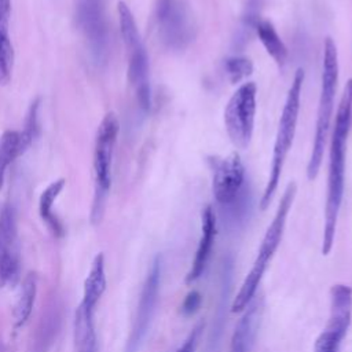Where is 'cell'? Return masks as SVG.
<instances>
[{"label": "cell", "mask_w": 352, "mask_h": 352, "mask_svg": "<svg viewBox=\"0 0 352 352\" xmlns=\"http://www.w3.org/2000/svg\"><path fill=\"white\" fill-rule=\"evenodd\" d=\"M36 294H37V276L36 274L30 272L25 276L22 282L21 293L12 312L15 327H22L28 322L34 305Z\"/></svg>", "instance_id": "7402d4cb"}, {"label": "cell", "mask_w": 352, "mask_h": 352, "mask_svg": "<svg viewBox=\"0 0 352 352\" xmlns=\"http://www.w3.org/2000/svg\"><path fill=\"white\" fill-rule=\"evenodd\" d=\"M352 120V78L344 87V92L338 104L334 126L330 138L329 148V172L327 191L324 204V221L322 236V254L327 256L334 245L337 220L345 190V158L346 142Z\"/></svg>", "instance_id": "6da1fadb"}, {"label": "cell", "mask_w": 352, "mask_h": 352, "mask_svg": "<svg viewBox=\"0 0 352 352\" xmlns=\"http://www.w3.org/2000/svg\"><path fill=\"white\" fill-rule=\"evenodd\" d=\"M204 326L205 323L204 322H199L197 323L192 330L190 331V334L187 336V338L184 340V342L179 346V349L176 352H195V348H197V344H198V340L202 334V330H204Z\"/></svg>", "instance_id": "cb8c5ba5"}, {"label": "cell", "mask_w": 352, "mask_h": 352, "mask_svg": "<svg viewBox=\"0 0 352 352\" xmlns=\"http://www.w3.org/2000/svg\"><path fill=\"white\" fill-rule=\"evenodd\" d=\"M296 192H297L296 183L294 182L289 183L287 187L285 188V192H283L279 204H278L275 214L261 239V243H260L257 256L253 261V265H252L250 271L248 272L246 278L243 279L241 289L236 293V296L231 304V312H234V314L243 312L248 308V305L250 304V301L254 298L258 285L265 274V270L282 241L285 227H286V220H287L289 212L292 209Z\"/></svg>", "instance_id": "7a4b0ae2"}, {"label": "cell", "mask_w": 352, "mask_h": 352, "mask_svg": "<svg viewBox=\"0 0 352 352\" xmlns=\"http://www.w3.org/2000/svg\"><path fill=\"white\" fill-rule=\"evenodd\" d=\"M160 285H161V257L155 256L142 287L136 314H135L131 333L125 345V352H139L157 309L155 307L160 296Z\"/></svg>", "instance_id": "7c38bea8"}, {"label": "cell", "mask_w": 352, "mask_h": 352, "mask_svg": "<svg viewBox=\"0 0 352 352\" xmlns=\"http://www.w3.org/2000/svg\"><path fill=\"white\" fill-rule=\"evenodd\" d=\"M224 70L228 80L232 84L245 82V80L253 73V63L248 56L234 55L228 56L224 62Z\"/></svg>", "instance_id": "603a6c76"}, {"label": "cell", "mask_w": 352, "mask_h": 352, "mask_svg": "<svg viewBox=\"0 0 352 352\" xmlns=\"http://www.w3.org/2000/svg\"><path fill=\"white\" fill-rule=\"evenodd\" d=\"M120 32L126 52L128 62V81L133 89L136 102L143 111L151 109V84H150V65L146 47L140 37L136 21L128 4L118 1L117 6Z\"/></svg>", "instance_id": "5b68a950"}, {"label": "cell", "mask_w": 352, "mask_h": 352, "mask_svg": "<svg viewBox=\"0 0 352 352\" xmlns=\"http://www.w3.org/2000/svg\"><path fill=\"white\" fill-rule=\"evenodd\" d=\"M261 314L263 298H253L234 329L230 342V352H252L260 327Z\"/></svg>", "instance_id": "9a60e30c"}, {"label": "cell", "mask_w": 352, "mask_h": 352, "mask_svg": "<svg viewBox=\"0 0 352 352\" xmlns=\"http://www.w3.org/2000/svg\"><path fill=\"white\" fill-rule=\"evenodd\" d=\"M34 135L22 128V131L8 129L0 136V190L4 183L7 168L22 155L34 140Z\"/></svg>", "instance_id": "2e32d148"}, {"label": "cell", "mask_w": 352, "mask_h": 352, "mask_svg": "<svg viewBox=\"0 0 352 352\" xmlns=\"http://www.w3.org/2000/svg\"><path fill=\"white\" fill-rule=\"evenodd\" d=\"M21 279L16 216L11 204L0 208V289L14 287Z\"/></svg>", "instance_id": "4fadbf2b"}, {"label": "cell", "mask_w": 352, "mask_h": 352, "mask_svg": "<svg viewBox=\"0 0 352 352\" xmlns=\"http://www.w3.org/2000/svg\"><path fill=\"white\" fill-rule=\"evenodd\" d=\"M106 290V274H104V256L98 253L91 264L88 276L84 282V296L80 302L85 308L95 312L96 304Z\"/></svg>", "instance_id": "ffe728a7"}, {"label": "cell", "mask_w": 352, "mask_h": 352, "mask_svg": "<svg viewBox=\"0 0 352 352\" xmlns=\"http://www.w3.org/2000/svg\"><path fill=\"white\" fill-rule=\"evenodd\" d=\"M120 132V122L114 113H107L95 135L92 169H94V199L91 208V223L99 224L103 219L107 197L111 187L113 155Z\"/></svg>", "instance_id": "8992f818"}, {"label": "cell", "mask_w": 352, "mask_h": 352, "mask_svg": "<svg viewBox=\"0 0 352 352\" xmlns=\"http://www.w3.org/2000/svg\"><path fill=\"white\" fill-rule=\"evenodd\" d=\"M214 236H216V216H214L213 208L208 205L202 210V216H201V238L198 242V248H197L194 260L191 263V268L188 270L184 278V283L187 286L192 285L204 274L212 253Z\"/></svg>", "instance_id": "5bb4252c"}, {"label": "cell", "mask_w": 352, "mask_h": 352, "mask_svg": "<svg viewBox=\"0 0 352 352\" xmlns=\"http://www.w3.org/2000/svg\"><path fill=\"white\" fill-rule=\"evenodd\" d=\"M11 0H0V84L11 80L14 67V47L10 36Z\"/></svg>", "instance_id": "e0dca14e"}, {"label": "cell", "mask_w": 352, "mask_h": 352, "mask_svg": "<svg viewBox=\"0 0 352 352\" xmlns=\"http://www.w3.org/2000/svg\"><path fill=\"white\" fill-rule=\"evenodd\" d=\"M302 82H304V70L300 67L296 70L292 85L289 87L285 104L280 113L278 131L275 136L274 150H272V158H271V168L268 180L263 192V197L260 199V208L265 210L270 206V202L274 198V194L278 188L280 175L286 162V158L289 155V151L292 148L296 129H297V121H298V113H300V103H301V91H302Z\"/></svg>", "instance_id": "277c9868"}, {"label": "cell", "mask_w": 352, "mask_h": 352, "mask_svg": "<svg viewBox=\"0 0 352 352\" xmlns=\"http://www.w3.org/2000/svg\"><path fill=\"white\" fill-rule=\"evenodd\" d=\"M338 52L336 43L331 37H326L323 43V60H322V77H320V95L318 103V113H316V124H315V133L312 148L307 165V176L309 180L316 179L322 160L324 155V147L327 143L331 121H333V111H334V102L337 94V84H338Z\"/></svg>", "instance_id": "3957f363"}, {"label": "cell", "mask_w": 352, "mask_h": 352, "mask_svg": "<svg viewBox=\"0 0 352 352\" xmlns=\"http://www.w3.org/2000/svg\"><path fill=\"white\" fill-rule=\"evenodd\" d=\"M352 289L345 283H336L330 289V314L327 324L314 344V352H338L351 326Z\"/></svg>", "instance_id": "9c48e42d"}, {"label": "cell", "mask_w": 352, "mask_h": 352, "mask_svg": "<svg viewBox=\"0 0 352 352\" xmlns=\"http://www.w3.org/2000/svg\"><path fill=\"white\" fill-rule=\"evenodd\" d=\"M76 23L96 62H104L109 54L110 29L106 0H77Z\"/></svg>", "instance_id": "30bf717a"}, {"label": "cell", "mask_w": 352, "mask_h": 352, "mask_svg": "<svg viewBox=\"0 0 352 352\" xmlns=\"http://www.w3.org/2000/svg\"><path fill=\"white\" fill-rule=\"evenodd\" d=\"M201 302H202V297H201L199 292H197V290L190 292L182 304V314L184 316H190V315L195 314L198 311V308L201 307Z\"/></svg>", "instance_id": "d4e9b609"}, {"label": "cell", "mask_w": 352, "mask_h": 352, "mask_svg": "<svg viewBox=\"0 0 352 352\" xmlns=\"http://www.w3.org/2000/svg\"><path fill=\"white\" fill-rule=\"evenodd\" d=\"M257 87L253 81L242 82L224 109V126L231 143L238 148L250 144L256 120Z\"/></svg>", "instance_id": "ba28073f"}, {"label": "cell", "mask_w": 352, "mask_h": 352, "mask_svg": "<svg viewBox=\"0 0 352 352\" xmlns=\"http://www.w3.org/2000/svg\"><path fill=\"white\" fill-rule=\"evenodd\" d=\"M155 18L160 37L168 48L183 50L191 43L194 22L183 0H158Z\"/></svg>", "instance_id": "8fae6325"}, {"label": "cell", "mask_w": 352, "mask_h": 352, "mask_svg": "<svg viewBox=\"0 0 352 352\" xmlns=\"http://www.w3.org/2000/svg\"><path fill=\"white\" fill-rule=\"evenodd\" d=\"M65 186H66V179L59 177V179L51 182L43 190V192L38 198V213H40L43 221L47 224V227L51 230V232L55 236H62L65 234L62 221L58 219V216L52 210L54 204H55L56 198L59 197V194L62 192V190L65 188Z\"/></svg>", "instance_id": "d6986e66"}, {"label": "cell", "mask_w": 352, "mask_h": 352, "mask_svg": "<svg viewBox=\"0 0 352 352\" xmlns=\"http://www.w3.org/2000/svg\"><path fill=\"white\" fill-rule=\"evenodd\" d=\"M254 30L260 43L265 48L267 54L274 59V62L279 67H283L287 63L289 51L283 40L278 34L276 29L274 28V25L270 21L260 19V21H256Z\"/></svg>", "instance_id": "44dd1931"}, {"label": "cell", "mask_w": 352, "mask_h": 352, "mask_svg": "<svg viewBox=\"0 0 352 352\" xmlns=\"http://www.w3.org/2000/svg\"><path fill=\"white\" fill-rule=\"evenodd\" d=\"M60 323H62L60 309H59V305L54 302L43 314L40 323L36 329L34 337L32 340L29 352H48V349L56 340V336L60 329Z\"/></svg>", "instance_id": "ac0fdd59"}, {"label": "cell", "mask_w": 352, "mask_h": 352, "mask_svg": "<svg viewBox=\"0 0 352 352\" xmlns=\"http://www.w3.org/2000/svg\"><path fill=\"white\" fill-rule=\"evenodd\" d=\"M212 190L216 202L230 213H241L246 205V170L236 151L227 157H209Z\"/></svg>", "instance_id": "52a82bcc"}]
</instances>
